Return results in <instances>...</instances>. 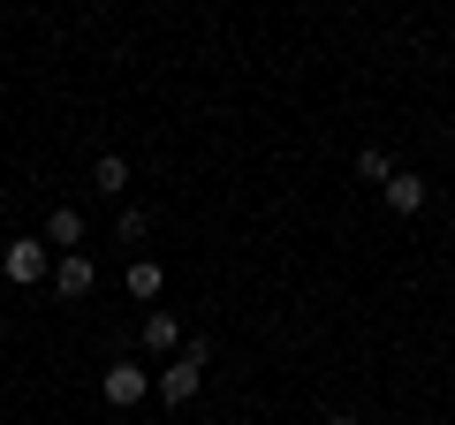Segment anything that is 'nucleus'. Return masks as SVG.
I'll return each instance as SVG.
<instances>
[{"instance_id": "nucleus-5", "label": "nucleus", "mask_w": 455, "mask_h": 425, "mask_svg": "<svg viewBox=\"0 0 455 425\" xmlns=\"http://www.w3.org/2000/svg\"><path fill=\"white\" fill-rule=\"evenodd\" d=\"M379 197H387V212H403V221H410V212L425 205V175H403V167H395V175H387V190H379Z\"/></svg>"}, {"instance_id": "nucleus-1", "label": "nucleus", "mask_w": 455, "mask_h": 425, "mask_svg": "<svg viewBox=\"0 0 455 425\" xmlns=\"http://www.w3.org/2000/svg\"><path fill=\"white\" fill-rule=\"evenodd\" d=\"M53 244H31V236H16V244L0 251V274L16 281V289H38V281H53V259H46Z\"/></svg>"}, {"instance_id": "nucleus-10", "label": "nucleus", "mask_w": 455, "mask_h": 425, "mask_svg": "<svg viewBox=\"0 0 455 425\" xmlns=\"http://www.w3.org/2000/svg\"><path fill=\"white\" fill-rule=\"evenodd\" d=\"M357 175H364V182H379V190H387L395 160H387V152H379V145H364V152H357Z\"/></svg>"}, {"instance_id": "nucleus-4", "label": "nucleus", "mask_w": 455, "mask_h": 425, "mask_svg": "<svg viewBox=\"0 0 455 425\" xmlns=\"http://www.w3.org/2000/svg\"><path fill=\"white\" fill-rule=\"evenodd\" d=\"M53 289H61L68 304H76V296H92V289H99V266L76 251V259H61V266H53Z\"/></svg>"}, {"instance_id": "nucleus-2", "label": "nucleus", "mask_w": 455, "mask_h": 425, "mask_svg": "<svg viewBox=\"0 0 455 425\" xmlns=\"http://www.w3.org/2000/svg\"><path fill=\"white\" fill-rule=\"evenodd\" d=\"M205 357H212V349L205 342H190V349H182V357L175 365H167V373H160V395H167V403H190V395H197V380H205Z\"/></svg>"}, {"instance_id": "nucleus-8", "label": "nucleus", "mask_w": 455, "mask_h": 425, "mask_svg": "<svg viewBox=\"0 0 455 425\" xmlns=\"http://www.w3.org/2000/svg\"><path fill=\"white\" fill-rule=\"evenodd\" d=\"M122 281H130V296H160V289H167V274H160L152 259H130V274H122Z\"/></svg>"}, {"instance_id": "nucleus-7", "label": "nucleus", "mask_w": 455, "mask_h": 425, "mask_svg": "<svg viewBox=\"0 0 455 425\" xmlns=\"http://www.w3.org/2000/svg\"><path fill=\"white\" fill-rule=\"evenodd\" d=\"M92 190L122 197V190H130V160H122V152H99V160H92Z\"/></svg>"}, {"instance_id": "nucleus-3", "label": "nucleus", "mask_w": 455, "mask_h": 425, "mask_svg": "<svg viewBox=\"0 0 455 425\" xmlns=\"http://www.w3.org/2000/svg\"><path fill=\"white\" fill-rule=\"evenodd\" d=\"M145 388H152L145 365H107V373H99V395H107L114 410H137V403H145Z\"/></svg>"}, {"instance_id": "nucleus-6", "label": "nucleus", "mask_w": 455, "mask_h": 425, "mask_svg": "<svg viewBox=\"0 0 455 425\" xmlns=\"http://www.w3.org/2000/svg\"><path fill=\"white\" fill-rule=\"evenodd\" d=\"M46 244H61L68 259H76V244H84V212H76V205H53V212H46Z\"/></svg>"}, {"instance_id": "nucleus-11", "label": "nucleus", "mask_w": 455, "mask_h": 425, "mask_svg": "<svg viewBox=\"0 0 455 425\" xmlns=\"http://www.w3.org/2000/svg\"><path fill=\"white\" fill-rule=\"evenodd\" d=\"M326 425H357V418H349V410H334V418H326Z\"/></svg>"}, {"instance_id": "nucleus-9", "label": "nucleus", "mask_w": 455, "mask_h": 425, "mask_svg": "<svg viewBox=\"0 0 455 425\" xmlns=\"http://www.w3.org/2000/svg\"><path fill=\"white\" fill-rule=\"evenodd\" d=\"M175 342H182L175 311H152V319H145V349H175Z\"/></svg>"}]
</instances>
